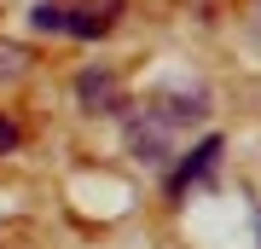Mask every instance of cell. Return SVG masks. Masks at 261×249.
<instances>
[{"instance_id":"cell-6","label":"cell","mask_w":261,"mask_h":249,"mask_svg":"<svg viewBox=\"0 0 261 249\" xmlns=\"http://www.w3.org/2000/svg\"><path fill=\"white\" fill-rule=\"evenodd\" d=\"M18 145V128H12V122H0V151H12Z\"/></svg>"},{"instance_id":"cell-3","label":"cell","mask_w":261,"mask_h":249,"mask_svg":"<svg viewBox=\"0 0 261 249\" xmlns=\"http://www.w3.org/2000/svg\"><path fill=\"white\" fill-rule=\"evenodd\" d=\"M111 12L116 6H105V12H70V29H64V35H82V41L105 35V29H111Z\"/></svg>"},{"instance_id":"cell-4","label":"cell","mask_w":261,"mask_h":249,"mask_svg":"<svg viewBox=\"0 0 261 249\" xmlns=\"http://www.w3.org/2000/svg\"><path fill=\"white\" fill-rule=\"evenodd\" d=\"M29 23H35V29H53V35H64V29H70V12L47 0V6H35V18H29Z\"/></svg>"},{"instance_id":"cell-2","label":"cell","mask_w":261,"mask_h":249,"mask_svg":"<svg viewBox=\"0 0 261 249\" xmlns=\"http://www.w3.org/2000/svg\"><path fill=\"white\" fill-rule=\"evenodd\" d=\"M215 157H221V139H203V145H197L186 162H180V174H174V191H186L192 180H203L209 168H215Z\"/></svg>"},{"instance_id":"cell-1","label":"cell","mask_w":261,"mask_h":249,"mask_svg":"<svg viewBox=\"0 0 261 249\" xmlns=\"http://www.w3.org/2000/svg\"><path fill=\"white\" fill-rule=\"evenodd\" d=\"M75 93H82L87 110H116V104H122V81L111 70H87L82 81H75Z\"/></svg>"},{"instance_id":"cell-5","label":"cell","mask_w":261,"mask_h":249,"mask_svg":"<svg viewBox=\"0 0 261 249\" xmlns=\"http://www.w3.org/2000/svg\"><path fill=\"white\" fill-rule=\"evenodd\" d=\"M18 70H23V46L0 41V81H6V75H18Z\"/></svg>"}]
</instances>
